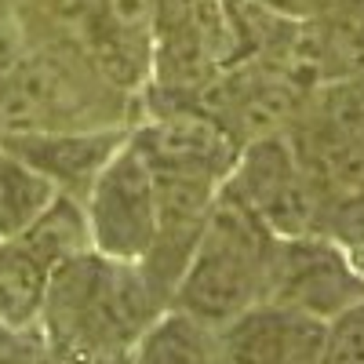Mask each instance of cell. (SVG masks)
I'll use <instances>...</instances> for the list:
<instances>
[{
	"mask_svg": "<svg viewBox=\"0 0 364 364\" xmlns=\"http://www.w3.org/2000/svg\"><path fill=\"white\" fill-rule=\"evenodd\" d=\"M364 299V277L350 252L321 233L277 237L266 266L262 302L331 321Z\"/></svg>",
	"mask_w": 364,
	"mask_h": 364,
	"instance_id": "4",
	"label": "cell"
},
{
	"mask_svg": "<svg viewBox=\"0 0 364 364\" xmlns=\"http://www.w3.org/2000/svg\"><path fill=\"white\" fill-rule=\"evenodd\" d=\"M310 91L314 87L306 80H299L291 70L262 55L208 84L200 99L208 117H215L240 146H248L255 139L288 132L306 109Z\"/></svg>",
	"mask_w": 364,
	"mask_h": 364,
	"instance_id": "6",
	"label": "cell"
},
{
	"mask_svg": "<svg viewBox=\"0 0 364 364\" xmlns=\"http://www.w3.org/2000/svg\"><path fill=\"white\" fill-rule=\"evenodd\" d=\"M48 273L51 269L22 240L0 237V324L15 331H29L41 321Z\"/></svg>",
	"mask_w": 364,
	"mask_h": 364,
	"instance_id": "11",
	"label": "cell"
},
{
	"mask_svg": "<svg viewBox=\"0 0 364 364\" xmlns=\"http://www.w3.org/2000/svg\"><path fill=\"white\" fill-rule=\"evenodd\" d=\"M321 364H364V299L328 321Z\"/></svg>",
	"mask_w": 364,
	"mask_h": 364,
	"instance_id": "16",
	"label": "cell"
},
{
	"mask_svg": "<svg viewBox=\"0 0 364 364\" xmlns=\"http://www.w3.org/2000/svg\"><path fill=\"white\" fill-rule=\"evenodd\" d=\"M132 353V364H215V328L171 306L149 324Z\"/></svg>",
	"mask_w": 364,
	"mask_h": 364,
	"instance_id": "13",
	"label": "cell"
},
{
	"mask_svg": "<svg viewBox=\"0 0 364 364\" xmlns=\"http://www.w3.org/2000/svg\"><path fill=\"white\" fill-rule=\"evenodd\" d=\"M226 182L277 237L317 233L321 197L302 175L284 132L240 146V157Z\"/></svg>",
	"mask_w": 364,
	"mask_h": 364,
	"instance_id": "7",
	"label": "cell"
},
{
	"mask_svg": "<svg viewBox=\"0 0 364 364\" xmlns=\"http://www.w3.org/2000/svg\"><path fill=\"white\" fill-rule=\"evenodd\" d=\"M306 109L317 113L321 120H328V124L343 128V132L364 135V70L317 84L310 91Z\"/></svg>",
	"mask_w": 364,
	"mask_h": 364,
	"instance_id": "15",
	"label": "cell"
},
{
	"mask_svg": "<svg viewBox=\"0 0 364 364\" xmlns=\"http://www.w3.org/2000/svg\"><path fill=\"white\" fill-rule=\"evenodd\" d=\"M84 51L44 48L0 70V139L117 128L124 102Z\"/></svg>",
	"mask_w": 364,
	"mask_h": 364,
	"instance_id": "3",
	"label": "cell"
},
{
	"mask_svg": "<svg viewBox=\"0 0 364 364\" xmlns=\"http://www.w3.org/2000/svg\"><path fill=\"white\" fill-rule=\"evenodd\" d=\"M91 245L99 255L142 262L157 233V190L132 139L113 154L84 197Z\"/></svg>",
	"mask_w": 364,
	"mask_h": 364,
	"instance_id": "5",
	"label": "cell"
},
{
	"mask_svg": "<svg viewBox=\"0 0 364 364\" xmlns=\"http://www.w3.org/2000/svg\"><path fill=\"white\" fill-rule=\"evenodd\" d=\"M55 186L15 154H0V237L18 240L55 200Z\"/></svg>",
	"mask_w": 364,
	"mask_h": 364,
	"instance_id": "14",
	"label": "cell"
},
{
	"mask_svg": "<svg viewBox=\"0 0 364 364\" xmlns=\"http://www.w3.org/2000/svg\"><path fill=\"white\" fill-rule=\"evenodd\" d=\"M164 310L139 262L84 252L48 273L37 324L55 364H132V350Z\"/></svg>",
	"mask_w": 364,
	"mask_h": 364,
	"instance_id": "1",
	"label": "cell"
},
{
	"mask_svg": "<svg viewBox=\"0 0 364 364\" xmlns=\"http://www.w3.org/2000/svg\"><path fill=\"white\" fill-rule=\"evenodd\" d=\"M132 146L154 175H186L215 186L230 178L240 157V142L208 113H171L142 128Z\"/></svg>",
	"mask_w": 364,
	"mask_h": 364,
	"instance_id": "9",
	"label": "cell"
},
{
	"mask_svg": "<svg viewBox=\"0 0 364 364\" xmlns=\"http://www.w3.org/2000/svg\"><path fill=\"white\" fill-rule=\"evenodd\" d=\"M22 245L33 252L48 269L63 266L84 252H95L91 245V226H87V211L80 197L70 193H55V200L41 211V219L29 226L22 237Z\"/></svg>",
	"mask_w": 364,
	"mask_h": 364,
	"instance_id": "12",
	"label": "cell"
},
{
	"mask_svg": "<svg viewBox=\"0 0 364 364\" xmlns=\"http://www.w3.org/2000/svg\"><path fill=\"white\" fill-rule=\"evenodd\" d=\"M350 259H353V266L360 269V277H364V248H357V252H350Z\"/></svg>",
	"mask_w": 364,
	"mask_h": 364,
	"instance_id": "17",
	"label": "cell"
},
{
	"mask_svg": "<svg viewBox=\"0 0 364 364\" xmlns=\"http://www.w3.org/2000/svg\"><path fill=\"white\" fill-rule=\"evenodd\" d=\"M328 4H336V0H317V8H321V11H324Z\"/></svg>",
	"mask_w": 364,
	"mask_h": 364,
	"instance_id": "18",
	"label": "cell"
},
{
	"mask_svg": "<svg viewBox=\"0 0 364 364\" xmlns=\"http://www.w3.org/2000/svg\"><path fill=\"white\" fill-rule=\"evenodd\" d=\"M128 142L120 128H91V132H44V135H15L4 139L8 154L37 168L58 193L87 197L91 182L113 161V154Z\"/></svg>",
	"mask_w": 364,
	"mask_h": 364,
	"instance_id": "10",
	"label": "cell"
},
{
	"mask_svg": "<svg viewBox=\"0 0 364 364\" xmlns=\"http://www.w3.org/2000/svg\"><path fill=\"white\" fill-rule=\"evenodd\" d=\"M328 321L255 302L215 331V364H321Z\"/></svg>",
	"mask_w": 364,
	"mask_h": 364,
	"instance_id": "8",
	"label": "cell"
},
{
	"mask_svg": "<svg viewBox=\"0 0 364 364\" xmlns=\"http://www.w3.org/2000/svg\"><path fill=\"white\" fill-rule=\"evenodd\" d=\"M273 245H277V233L255 215L230 182H223L204 219L193 259L175 284L171 306L219 331L255 302H262Z\"/></svg>",
	"mask_w": 364,
	"mask_h": 364,
	"instance_id": "2",
	"label": "cell"
}]
</instances>
